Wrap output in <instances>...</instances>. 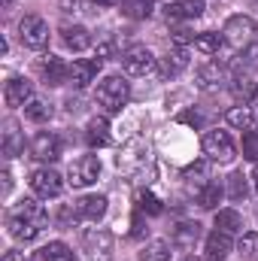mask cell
Instances as JSON below:
<instances>
[{
  "instance_id": "28",
  "label": "cell",
  "mask_w": 258,
  "mask_h": 261,
  "mask_svg": "<svg viewBox=\"0 0 258 261\" xmlns=\"http://www.w3.org/2000/svg\"><path fill=\"white\" fill-rule=\"evenodd\" d=\"M231 82H234V85H231V91H234V97H243L246 103H252V97H255V88H258L255 82H252V79H249L246 73H243V76H234Z\"/></svg>"
},
{
  "instance_id": "12",
  "label": "cell",
  "mask_w": 258,
  "mask_h": 261,
  "mask_svg": "<svg viewBox=\"0 0 258 261\" xmlns=\"http://www.w3.org/2000/svg\"><path fill=\"white\" fill-rule=\"evenodd\" d=\"M40 73H43L46 85H64L67 79H70V67L61 58H55V55H46L40 61Z\"/></svg>"
},
{
  "instance_id": "2",
  "label": "cell",
  "mask_w": 258,
  "mask_h": 261,
  "mask_svg": "<svg viewBox=\"0 0 258 261\" xmlns=\"http://www.w3.org/2000/svg\"><path fill=\"white\" fill-rule=\"evenodd\" d=\"M255 31H258V24L249 15H231L228 24H225V31H222V37H225V43H231L234 49H243V46H252Z\"/></svg>"
},
{
  "instance_id": "16",
  "label": "cell",
  "mask_w": 258,
  "mask_h": 261,
  "mask_svg": "<svg viewBox=\"0 0 258 261\" xmlns=\"http://www.w3.org/2000/svg\"><path fill=\"white\" fill-rule=\"evenodd\" d=\"M76 210H79V216L85 222H97L107 213V197L104 195H85L82 200H76Z\"/></svg>"
},
{
  "instance_id": "7",
  "label": "cell",
  "mask_w": 258,
  "mask_h": 261,
  "mask_svg": "<svg viewBox=\"0 0 258 261\" xmlns=\"http://www.w3.org/2000/svg\"><path fill=\"white\" fill-rule=\"evenodd\" d=\"M31 189L40 197H58L64 192V182H61V176H58L55 170L40 167V170H34V176H31Z\"/></svg>"
},
{
  "instance_id": "9",
  "label": "cell",
  "mask_w": 258,
  "mask_h": 261,
  "mask_svg": "<svg viewBox=\"0 0 258 261\" xmlns=\"http://www.w3.org/2000/svg\"><path fill=\"white\" fill-rule=\"evenodd\" d=\"M3 100H6V107H28V103L34 100V85H31L24 76H15V79L6 82Z\"/></svg>"
},
{
  "instance_id": "11",
  "label": "cell",
  "mask_w": 258,
  "mask_h": 261,
  "mask_svg": "<svg viewBox=\"0 0 258 261\" xmlns=\"http://www.w3.org/2000/svg\"><path fill=\"white\" fill-rule=\"evenodd\" d=\"M97 70H100V61H94V58H79V61H73V67H70V82H73L76 88H88V85L94 82Z\"/></svg>"
},
{
  "instance_id": "1",
  "label": "cell",
  "mask_w": 258,
  "mask_h": 261,
  "mask_svg": "<svg viewBox=\"0 0 258 261\" xmlns=\"http://www.w3.org/2000/svg\"><path fill=\"white\" fill-rule=\"evenodd\" d=\"M128 97H131V85L122 76H107L97 85V103L107 113H122V107L128 103Z\"/></svg>"
},
{
  "instance_id": "37",
  "label": "cell",
  "mask_w": 258,
  "mask_h": 261,
  "mask_svg": "<svg viewBox=\"0 0 258 261\" xmlns=\"http://www.w3.org/2000/svg\"><path fill=\"white\" fill-rule=\"evenodd\" d=\"M243 158L258 164V130H246L243 134Z\"/></svg>"
},
{
  "instance_id": "10",
  "label": "cell",
  "mask_w": 258,
  "mask_h": 261,
  "mask_svg": "<svg viewBox=\"0 0 258 261\" xmlns=\"http://www.w3.org/2000/svg\"><path fill=\"white\" fill-rule=\"evenodd\" d=\"M85 249L91 261H110V249H113V234L104 228H91L85 234Z\"/></svg>"
},
{
  "instance_id": "42",
  "label": "cell",
  "mask_w": 258,
  "mask_h": 261,
  "mask_svg": "<svg viewBox=\"0 0 258 261\" xmlns=\"http://www.w3.org/2000/svg\"><path fill=\"white\" fill-rule=\"evenodd\" d=\"M3 261H24V255H21V252H9Z\"/></svg>"
},
{
  "instance_id": "36",
  "label": "cell",
  "mask_w": 258,
  "mask_h": 261,
  "mask_svg": "<svg viewBox=\"0 0 258 261\" xmlns=\"http://www.w3.org/2000/svg\"><path fill=\"white\" fill-rule=\"evenodd\" d=\"M21 137H18V130H15V125H9V130H6V143H3V152H6V158H15L18 152H21Z\"/></svg>"
},
{
  "instance_id": "23",
  "label": "cell",
  "mask_w": 258,
  "mask_h": 261,
  "mask_svg": "<svg viewBox=\"0 0 258 261\" xmlns=\"http://www.w3.org/2000/svg\"><path fill=\"white\" fill-rule=\"evenodd\" d=\"M222 82H225V70L219 64H203L197 70V85H200V88L210 91V88H219Z\"/></svg>"
},
{
  "instance_id": "31",
  "label": "cell",
  "mask_w": 258,
  "mask_h": 261,
  "mask_svg": "<svg viewBox=\"0 0 258 261\" xmlns=\"http://www.w3.org/2000/svg\"><path fill=\"white\" fill-rule=\"evenodd\" d=\"M183 176H186L189 186H197V192H200V189L207 186V161H194V164H189Z\"/></svg>"
},
{
  "instance_id": "26",
  "label": "cell",
  "mask_w": 258,
  "mask_h": 261,
  "mask_svg": "<svg viewBox=\"0 0 258 261\" xmlns=\"http://www.w3.org/2000/svg\"><path fill=\"white\" fill-rule=\"evenodd\" d=\"M122 12L134 21H143L152 15V0H122Z\"/></svg>"
},
{
  "instance_id": "3",
  "label": "cell",
  "mask_w": 258,
  "mask_h": 261,
  "mask_svg": "<svg viewBox=\"0 0 258 261\" xmlns=\"http://www.w3.org/2000/svg\"><path fill=\"white\" fill-rule=\"evenodd\" d=\"M203 155H207V161H219V164H228L231 158H234V140H231V134L228 130H210L207 137H203Z\"/></svg>"
},
{
  "instance_id": "43",
  "label": "cell",
  "mask_w": 258,
  "mask_h": 261,
  "mask_svg": "<svg viewBox=\"0 0 258 261\" xmlns=\"http://www.w3.org/2000/svg\"><path fill=\"white\" fill-rule=\"evenodd\" d=\"M252 182H255V192H258V167H255V173H252Z\"/></svg>"
},
{
  "instance_id": "24",
  "label": "cell",
  "mask_w": 258,
  "mask_h": 261,
  "mask_svg": "<svg viewBox=\"0 0 258 261\" xmlns=\"http://www.w3.org/2000/svg\"><path fill=\"white\" fill-rule=\"evenodd\" d=\"M225 119H228V125H234V128L249 130L252 122H255V113H252V107H231V110L225 113Z\"/></svg>"
},
{
  "instance_id": "32",
  "label": "cell",
  "mask_w": 258,
  "mask_h": 261,
  "mask_svg": "<svg viewBox=\"0 0 258 261\" xmlns=\"http://www.w3.org/2000/svg\"><path fill=\"white\" fill-rule=\"evenodd\" d=\"M246 176H243V170H234L231 176H228V197L231 200H243L246 197Z\"/></svg>"
},
{
  "instance_id": "39",
  "label": "cell",
  "mask_w": 258,
  "mask_h": 261,
  "mask_svg": "<svg viewBox=\"0 0 258 261\" xmlns=\"http://www.w3.org/2000/svg\"><path fill=\"white\" fill-rule=\"evenodd\" d=\"M173 40H176V46L183 49V46H189V43H194V37L189 34V28H176L173 31Z\"/></svg>"
},
{
  "instance_id": "15",
  "label": "cell",
  "mask_w": 258,
  "mask_h": 261,
  "mask_svg": "<svg viewBox=\"0 0 258 261\" xmlns=\"http://www.w3.org/2000/svg\"><path fill=\"white\" fill-rule=\"evenodd\" d=\"M186 67H189V55H186V49H173V52H167V55L161 58L158 73H161V79H173V76H179Z\"/></svg>"
},
{
  "instance_id": "21",
  "label": "cell",
  "mask_w": 258,
  "mask_h": 261,
  "mask_svg": "<svg viewBox=\"0 0 258 261\" xmlns=\"http://www.w3.org/2000/svg\"><path fill=\"white\" fill-rule=\"evenodd\" d=\"M216 231H225V234H240L243 231V219L237 210H219L216 213Z\"/></svg>"
},
{
  "instance_id": "41",
  "label": "cell",
  "mask_w": 258,
  "mask_h": 261,
  "mask_svg": "<svg viewBox=\"0 0 258 261\" xmlns=\"http://www.w3.org/2000/svg\"><path fill=\"white\" fill-rule=\"evenodd\" d=\"M91 3H97V6H116V3H122V0H91Z\"/></svg>"
},
{
  "instance_id": "4",
  "label": "cell",
  "mask_w": 258,
  "mask_h": 261,
  "mask_svg": "<svg viewBox=\"0 0 258 261\" xmlns=\"http://www.w3.org/2000/svg\"><path fill=\"white\" fill-rule=\"evenodd\" d=\"M18 40L28 49H46V43H49V24L40 15H24L18 21Z\"/></svg>"
},
{
  "instance_id": "5",
  "label": "cell",
  "mask_w": 258,
  "mask_h": 261,
  "mask_svg": "<svg viewBox=\"0 0 258 261\" xmlns=\"http://www.w3.org/2000/svg\"><path fill=\"white\" fill-rule=\"evenodd\" d=\"M97 176H100V161H97V155H82V158H76V161L70 164V186H73V189H85V186L97 182Z\"/></svg>"
},
{
  "instance_id": "45",
  "label": "cell",
  "mask_w": 258,
  "mask_h": 261,
  "mask_svg": "<svg viewBox=\"0 0 258 261\" xmlns=\"http://www.w3.org/2000/svg\"><path fill=\"white\" fill-rule=\"evenodd\" d=\"M252 103H255V107H258V88H255V97H252Z\"/></svg>"
},
{
  "instance_id": "27",
  "label": "cell",
  "mask_w": 258,
  "mask_h": 261,
  "mask_svg": "<svg viewBox=\"0 0 258 261\" xmlns=\"http://www.w3.org/2000/svg\"><path fill=\"white\" fill-rule=\"evenodd\" d=\"M222 195H225V192H222L219 182H207V186L197 192V203H200L203 210H216V203L222 200Z\"/></svg>"
},
{
  "instance_id": "17",
  "label": "cell",
  "mask_w": 258,
  "mask_h": 261,
  "mask_svg": "<svg viewBox=\"0 0 258 261\" xmlns=\"http://www.w3.org/2000/svg\"><path fill=\"white\" fill-rule=\"evenodd\" d=\"M12 216H21V219H28V222H37L40 228L49 225V216H46L43 203H37V200H31V197H24V200L12 210Z\"/></svg>"
},
{
  "instance_id": "44",
  "label": "cell",
  "mask_w": 258,
  "mask_h": 261,
  "mask_svg": "<svg viewBox=\"0 0 258 261\" xmlns=\"http://www.w3.org/2000/svg\"><path fill=\"white\" fill-rule=\"evenodd\" d=\"M3 6H6V9H9V6H12V0H3Z\"/></svg>"
},
{
  "instance_id": "18",
  "label": "cell",
  "mask_w": 258,
  "mask_h": 261,
  "mask_svg": "<svg viewBox=\"0 0 258 261\" xmlns=\"http://www.w3.org/2000/svg\"><path fill=\"white\" fill-rule=\"evenodd\" d=\"M197 240H200V225H197V222H179V225L173 228V246L192 249Z\"/></svg>"
},
{
  "instance_id": "20",
  "label": "cell",
  "mask_w": 258,
  "mask_h": 261,
  "mask_svg": "<svg viewBox=\"0 0 258 261\" xmlns=\"http://www.w3.org/2000/svg\"><path fill=\"white\" fill-rule=\"evenodd\" d=\"M43 228L37 225V222H28V219H21V216H9V234L15 237V240H37V234H40Z\"/></svg>"
},
{
  "instance_id": "14",
  "label": "cell",
  "mask_w": 258,
  "mask_h": 261,
  "mask_svg": "<svg viewBox=\"0 0 258 261\" xmlns=\"http://www.w3.org/2000/svg\"><path fill=\"white\" fill-rule=\"evenodd\" d=\"M203 15V0H173L167 3V21H183Z\"/></svg>"
},
{
  "instance_id": "6",
  "label": "cell",
  "mask_w": 258,
  "mask_h": 261,
  "mask_svg": "<svg viewBox=\"0 0 258 261\" xmlns=\"http://www.w3.org/2000/svg\"><path fill=\"white\" fill-rule=\"evenodd\" d=\"M31 155L37 158V161H58L61 158V140L52 134V130H43V134H37L34 137V143H31Z\"/></svg>"
},
{
  "instance_id": "29",
  "label": "cell",
  "mask_w": 258,
  "mask_h": 261,
  "mask_svg": "<svg viewBox=\"0 0 258 261\" xmlns=\"http://www.w3.org/2000/svg\"><path fill=\"white\" fill-rule=\"evenodd\" d=\"M143 261H170V243H164V240H152V243H146V249H143Z\"/></svg>"
},
{
  "instance_id": "40",
  "label": "cell",
  "mask_w": 258,
  "mask_h": 261,
  "mask_svg": "<svg viewBox=\"0 0 258 261\" xmlns=\"http://www.w3.org/2000/svg\"><path fill=\"white\" fill-rule=\"evenodd\" d=\"M179 122H186V125H194V128H200V125H203L200 113H192V110H189V113H183V116H179Z\"/></svg>"
},
{
  "instance_id": "38",
  "label": "cell",
  "mask_w": 258,
  "mask_h": 261,
  "mask_svg": "<svg viewBox=\"0 0 258 261\" xmlns=\"http://www.w3.org/2000/svg\"><path fill=\"white\" fill-rule=\"evenodd\" d=\"M79 219H82V216H79L76 203H73V206H70V203H64V206H61V213H58V222H61L64 228H73V225H76Z\"/></svg>"
},
{
  "instance_id": "8",
  "label": "cell",
  "mask_w": 258,
  "mask_h": 261,
  "mask_svg": "<svg viewBox=\"0 0 258 261\" xmlns=\"http://www.w3.org/2000/svg\"><path fill=\"white\" fill-rule=\"evenodd\" d=\"M122 64H125V70L131 76H146V73L155 70V58H152V52L146 46H134V49H128L122 55Z\"/></svg>"
},
{
  "instance_id": "30",
  "label": "cell",
  "mask_w": 258,
  "mask_h": 261,
  "mask_svg": "<svg viewBox=\"0 0 258 261\" xmlns=\"http://www.w3.org/2000/svg\"><path fill=\"white\" fill-rule=\"evenodd\" d=\"M24 119L28 122H46V119H52V107L46 100H31L24 107Z\"/></svg>"
},
{
  "instance_id": "22",
  "label": "cell",
  "mask_w": 258,
  "mask_h": 261,
  "mask_svg": "<svg viewBox=\"0 0 258 261\" xmlns=\"http://www.w3.org/2000/svg\"><path fill=\"white\" fill-rule=\"evenodd\" d=\"M61 37H64V46L67 49H73V52H82V49H88V43H91V37H88V31H85L82 24L64 28Z\"/></svg>"
},
{
  "instance_id": "19",
  "label": "cell",
  "mask_w": 258,
  "mask_h": 261,
  "mask_svg": "<svg viewBox=\"0 0 258 261\" xmlns=\"http://www.w3.org/2000/svg\"><path fill=\"white\" fill-rule=\"evenodd\" d=\"M85 140H88L91 146H107V143H110V122H107L104 116L88 119V125H85Z\"/></svg>"
},
{
  "instance_id": "46",
  "label": "cell",
  "mask_w": 258,
  "mask_h": 261,
  "mask_svg": "<svg viewBox=\"0 0 258 261\" xmlns=\"http://www.w3.org/2000/svg\"><path fill=\"white\" fill-rule=\"evenodd\" d=\"M186 261H200V258H186Z\"/></svg>"
},
{
  "instance_id": "34",
  "label": "cell",
  "mask_w": 258,
  "mask_h": 261,
  "mask_svg": "<svg viewBox=\"0 0 258 261\" xmlns=\"http://www.w3.org/2000/svg\"><path fill=\"white\" fill-rule=\"evenodd\" d=\"M43 258H46V261H73V252H70V246H67V243L55 240V243H49V246L43 249Z\"/></svg>"
},
{
  "instance_id": "13",
  "label": "cell",
  "mask_w": 258,
  "mask_h": 261,
  "mask_svg": "<svg viewBox=\"0 0 258 261\" xmlns=\"http://www.w3.org/2000/svg\"><path fill=\"white\" fill-rule=\"evenodd\" d=\"M231 249H234L231 234H225V231H213V234L207 237V258L210 261H225L228 255H231Z\"/></svg>"
},
{
  "instance_id": "25",
  "label": "cell",
  "mask_w": 258,
  "mask_h": 261,
  "mask_svg": "<svg viewBox=\"0 0 258 261\" xmlns=\"http://www.w3.org/2000/svg\"><path fill=\"white\" fill-rule=\"evenodd\" d=\"M222 43H225V37L216 34V31H203V34L194 37V49H200L203 55H216L222 49Z\"/></svg>"
},
{
  "instance_id": "33",
  "label": "cell",
  "mask_w": 258,
  "mask_h": 261,
  "mask_svg": "<svg viewBox=\"0 0 258 261\" xmlns=\"http://www.w3.org/2000/svg\"><path fill=\"white\" fill-rule=\"evenodd\" d=\"M137 206H140V213H146V216H161V200L152 195V192H140L137 195Z\"/></svg>"
},
{
  "instance_id": "35",
  "label": "cell",
  "mask_w": 258,
  "mask_h": 261,
  "mask_svg": "<svg viewBox=\"0 0 258 261\" xmlns=\"http://www.w3.org/2000/svg\"><path fill=\"white\" fill-rule=\"evenodd\" d=\"M237 249H240V255L243 258H258V234L255 231H249V234H243L240 237V243H237Z\"/></svg>"
}]
</instances>
